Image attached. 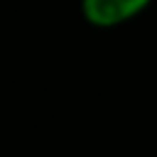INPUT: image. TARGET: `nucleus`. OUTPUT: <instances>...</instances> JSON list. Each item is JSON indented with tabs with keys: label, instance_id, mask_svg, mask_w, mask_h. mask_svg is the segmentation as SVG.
I'll use <instances>...</instances> for the list:
<instances>
[{
	"label": "nucleus",
	"instance_id": "nucleus-1",
	"mask_svg": "<svg viewBox=\"0 0 157 157\" xmlns=\"http://www.w3.org/2000/svg\"><path fill=\"white\" fill-rule=\"evenodd\" d=\"M155 0H81V17L98 29H113L140 17Z\"/></svg>",
	"mask_w": 157,
	"mask_h": 157
}]
</instances>
